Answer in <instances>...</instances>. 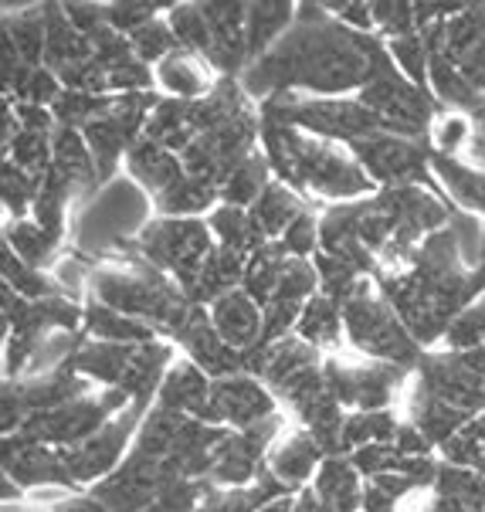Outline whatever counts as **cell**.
I'll return each mask as SVG.
<instances>
[{
	"label": "cell",
	"instance_id": "6da1fadb",
	"mask_svg": "<svg viewBox=\"0 0 485 512\" xmlns=\"http://www.w3.org/2000/svg\"><path fill=\"white\" fill-rule=\"evenodd\" d=\"M384 55L387 51L377 38L350 31L326 7L302 4L292 31L268 55L245 68L241 89L265 99L289 92L340 99V92L367 89Z\"/></svg>",
	"mask_w": 485,
	"mask_h": 512
},
{
	"label": "cell",
	"instance_id": "7a4b0ae2",
	"mask_svg": "<svg viewBox=\"0 0 485 512\" xmlns=\"http://www.w3.org/2000/svg\"><path fill=\"white\" fill-rule=\"evenodd\" d=\"M262 143L275 180L289 184L296 194H323L346 204L363 194L374 197V180L363 173L357 156L336 143L316 140L268 116H262Z\"/></svg>",
	"mask_w": 485,
	"mask_h": 512
},
{
	"label": "cell",
	"instance_id": "3957f363",
	"mask_svg": "<svg viewBox=\"0 0 485 512\" xmlns=\"http://www.w3.org/2000/svg\"><path fill=\"white\" fill-rule=\"evenodd\" d=\"M92 292L99 302L126 312V316L140 319V323L153 326L160 333H173L184 326L190 316V299L177 282L157 272L150 265L140 268H99L92 275Z\"/></svg>",
	"mask_w": 485,
	"mask_h": 512
},
{
	"label": "cell",
	"instance_id": "277c9868",
	"mask_svg": "<svg viewBox=\"0 0 485 512\" xmlns=\"http://www.w3.org/2000/svg\"><path fill=\"white\" fill-rule=\"evenodd\" d=\"M343 323L350 343L363 357H370L374 363H391V367L401 370L421 367V343L411 336L397 309L384 299L377 282H360L357 295L343 306Z\"/></svg>",
	"mask_w": 485,
	"mask_h": 512
},
{
	"label": "cell",
	"instance_id": "5b68a950",
	"mask_svg": "<svg viewBox=\"0 0 485 512\" xmlns=\"http://www.w3.org/2000/svg\"><path fill=\"white\" fill-rule=\"evenodd\" d=\"M262 116L285 123L306 136L329 143H357L380 133L377 116L360 99H299V95H272L262 102Z\"/></svg>",
	"mask_w": 485,
	"mask_h": 512
},
{
	"label": "cell",
	"instance_id": "8992f818",
	"mask_svg": "<svg viewBox=\"0 0 485 512\" xmlns=\"http://www.w3.org/2000/svg\"><path fill=\"white\" fill-rule=\"evenodd\" d=\"M133 245L143 265L170 275L180 289H187L218 241L201 218H153L140 228Z\"/></svg>",
	"mask_w": 485,
	"mask_h": 512
},
{
	"label": "cell",
	"instance_id": "52a82bcc",
	"mask_svg": "<svg viewBox=\"0 0 485 512\" xmlns=\"http://www.w3.org/2000/svg\"><path fill=\"white\" fill-rule=\"evenodd\" d=\"M357 99L377 116L380 133L401 136V140H421L435 119V99L414 82H407L391 62V55L380 58L377 75Z\"/></svg>",
	"mask_w": 485,
	"mask_h": 512
},
{
	"label": "cell",
	"instance_id": "ba28073f",
	"mask_svg": "<svg viewBox=\"0 0 485 512\" xmlns=\"http://www.w3.org/2000/svg\"><path fill=\"white\" fill-rule=\"evenodd\" d=\"M133 407V401L123 394L119 387H102L99 394H85L79 401L58 407V411H45V414H34L21 424L17 435H28L34 441L48 448H75L82 441H89L92 435H99L102 428L119 418V414Z\"/></svg>",
	"mask_w": 485,
	"mask_h": 512
},
{
	"label": "cell",
	"instance_id": "9c48e42d",
	"mask_svg": "<svg viewBox=\"0 0 485 512\" xmlns=\"http://www.w3.org/2000/svg\"><path fill=\"white\" fill-rule=\"evenodd\" d=\"M146 407H126L119 418H112L99 435H92L89 441L75 448H65L62 458H65V468L72 475L75 489L79 485H99L102 479H109L119 465L129 458V451L136 445V431L146 418Z\"/></svg>",
	"mask_w": 485,
	"mask_h": 512
},
{
	"label": "cell",
	"instance_id": "30bf717a",
	"mask_svg": "<svg viewBox=\"0 0 485 512\" xmlns=\"http://www.w3.org/2000/svg\"><path fill=\"white\" fill-rule=\"evenodd\" d=\"M363 167L374 187L394 190V187H424L431 170V150H424L418 140H401L391 133H374L367 140H357L346 146Z\"/></svg>",
	"mask_w": 485,
	"mask_h": 512
},
{
	"label": "cell",
	"instance_id": "8fae6325",
	"mask_svg": "<svg viewBox=\"0 0 485 512\" xmlns=\"http://www.w3.org/2000/svg\"><path fill=\"white\" fill-rule=\"evenodd\" d=\"M407 370L391 363H363V367H346L340 360H326V380L343 411H387L401 387Z\"/></svg>",
	"mask_w": 485,
	"mask_h": 512
},
{
	"label": "cell",
	"instance_id": "7c38bea8",
	"mask_svg": "<svg viewBox=\"0 0 485 512\" xmlns=\"http://www.w3.org/2000/svg\"><path fill=\"white\" fill-rule=\"evenodd\" d=\"M275 435H279V418L262 421L245 431H231V435L221 441L207 482L218 485V489H248L268 465L265 455H272L268 448H272Z\"/></svg>",
	"mask_w": 485,
	"mask_h": 512
},
{
	"label": "cell",
	"instance_id": "4fadbf2b",
	"mask_svg": "<svg viewBox=\"0 0 485 512\" xmlns=\"http://www.w3.org/2000/svg\"><path fill=\"white\" fill-rule=\"evenodd\" d=\"M275 401H279V397H275L258 377H251V373L214 380L207 424L228 428V431L255 428V424L275 418Z\"/></svg>",
	"mask_w": 485,
	"mask_h": 512
},
{
	"label": "cell",
	"instance_id": "5bb4252c",
	"mask_svg": "<svg viewBox=\"0 0 485 512\" xmlns=\"http://www.w3.org/2000/svg\"><path fill=\"white\" fill-rule=\"evenodd\" d=\"M421 390L435 394L438 401L458 407L469 418H479L485 411V377H479L458 353H438L421 360Z\"/></svg>",
	"mask_w": 485,
	"mask_h": 512
},
{
	"label": "cell",
	"instance_id": "9a60e30c",
	"mask_svg": "<svg viewBox=\"0 0 485 512\" xmlns=\"http://www.w3.org/2000/svg\"><path fill=\"white\" fill-rule=\"evenodd\" d=\"M177 343L184 346L187 360L197 363L211 380L224 377H238L245 373V353H238L235 346H228L221 340V333L211 323V312L204 306H194L190 316L184 319V326L177 329Z\"/></svg>",
	"mask_w": 485,
	"mask_h": 512
},
{
	"label": "cell",
	"instance_id": "2e32d148",
	"mask_svg": "<svg viewBox=\"0 0 485 512\" xmlns=\"http://www.w3.org/2000/svg\"><path fill=\"white\" fill-rule=\"evenodd\" d=\"M4 475L14 479L21 489H41V485H65L75 489L65 458L58 448H48L28 435L4 438Z\"/></svg>",
	"mask_w": 485,
	"mask_h": 512
},
{
	"label": "cell",
	"instance_id": "e0dca14e",
	"mask_svg": "<svg viewBox=\"0 0 485 512\" xmlns=\"http://www.w3.org/2000/svg\"><path fill=\"white\" fill-rule=\"evenodd\" d=\"M211 323L221 333V340L228 346H235L238 353H248L262 343V329H265V309L245 289H235L228 295H221L218 302H211Z\"/></svg>",
	"mask_w": 485,
	"mask_h": 512
},
{
	"label": "cell",
	"instance_id": "ac0fdd59",
	"mask_svg": "<svg viewBox=\"0 0 485 512\" xmlns=\"http://www.w3.org/2000/svg\"><path fill=\"white\" fill-rule=\"evenodd\" d=\"M211 387L214 380L190 360H173V367L167 370L157 394V407L173 414H187V418H197L207 424V414H211Z\"/></svg>",
	"mask_w": 485,
	"mask_h": 512
},
{
	"label": "cell",
	"instance_id": "d6986e66",
	"mask_svg": "<svg viewBox=\"0 0 485 512\" xmlns=\"http://www.w3.org/2000/svg\"><path fill=\"white\" fill-rule=\"evenodd\" d=\"M323 448L316 445V438L309 431H292L268 455V472L279 479L285 489L302 492L309 482L316 479L319 465H323Z\"/></svg>",
	"mask_w": 485,
	"mask_h": 512
},
{
	"label": "cell",
	"instance_id": "ffe728a7",
	"mask_svg": "<svg viewBox=\"0 0 485 512\" xmlns=\"http://www.w3.org/2000/svg\"><path fill=\"white\" fill-rule=\"evenodd\" d=\"M136 346H123V343H102V340H85L75 343V350L62 360L68 370H75L79 377H85L89 384H102V387H119L133 363Z\"/></svg>",
	"mask_w": 485,
	"mask_h": 512
},
{
	"label": "cell",
	"instance_id": "44dd1931",
	"mask_svg": "<svg viewBox=\"0 0 485 512\" xmlns=\"http://www.w3.org/2000/svg\"><path fill=\"white\" fill-rule=\"evenodd\" d=\"M126 170H129V177H133V184L143 187L146 194H153V197L170 190L187 173L184 160H180L177 153L167 150V146L157 140H146V136H140V140L133 143V150L126 153Z\"/></svg>",
	"mask_w": 485,
	"mask_h": 512
},
{
	"label": "cell",
	"instance_id": "7402d4cb",
	"mask_svg": "<svg viewBox=\"0 0 485 512\" xmlns=\"http://www.w3.org/2000/svg\"><path fill=\"white\" fill-rule=\"evenodd\" d=\"M170 367H173V346L167 340H150V343L136 346L133 363H129L119 390H123L136 407L150 411V404H157L160 384Z\"/></svg>",
	"mask_w": 485,
	"mask_h": 512
},
{
	"label": "cell",
	"instance_id": "603a6c76",
	"mask_svg": "<svg viewBox=\"0 0 485 512\" xmlns=\"http://www.w3.org/2000/svg\"><path fill=\"white\" fill-rule=\"evenodd\" d=\"M313 496L319 502V512H363L360 472L353 468L350 458H323L313 479Z\"/></svg>",
	"mask_w": 485,
	"mask_h": 512
},
{
	"label": "cell",
	"instance_id": "cb8c5ba5",
	"mask_svg": "<svg viewBox=\"0 0 485 512\" xmlns=\"http://www.w3.org/2000/svg\"><path fill=\"white\" fill-rule=\"evenodd\" d=\"M51 150H55L51 170L62 173L68 184L75 187V194H82V190H92L95 184H102L99 167H95V156L89 150V143H85L82 129L58 126L55 136H51Z\"/></svg>",
	"mask_w": 485,
	"mask_h": 512
},
{
	"label": "cell",
	"instance_id": "d4e9b609",
	"mask_svg": "<svg viewBox=\"0 0 485 512\" xmlns=\"http://www.w3.org/2000/svg\"><path fill=\"white\" fill-rule=\"evenodd\" d=\"M302 211H306V207H302L296 190L289 184H282V180H272L248 214H251L255 231L262 234V241L268 245V241H282V234L292 228V221H296Z\"/></svg>",
	"mask_w": 485,
	"mask_h": 512
},
{
	"label": "cell",
	"instance_id": "484cf974",
	"mask_svg": "<svg viewBox=\"0 0 485 512\" xmlns=\"http://www.w3.org/2000/svg\"><path fill=\"white\" fill-rule=\"evenodd\" d=\"M85 333L92 340H102V343H123V346H143L150 340H157V329L140 323V319L126 316V312L106 306V302L92 299L85 306Z\"/></svg>",
	"mask_w": 485,
	"mask_h": 512
},
{
	"label": "cell",
	"instance_id": "4316f807",
	"mask_svg": "<svg viewBox=\"0 0 485 512\" xmlns=\"http://www.w3.org/2000/svg\"><path fill=\"white\" fill-rule=\"evenodd\" d=\"M296 11L292 4H248L245 34H248V65L268 55L285 34L296 24Z\"/></svg>",
	"mask_w": 485,
	"mask_h": 512
},
{
	"label": "cell",
	"instance_id": "83f0119b",
	"mask_svg": "<svg viewBox=\"0 0 485 512\" xmlns=\"http://www.w3.org/2000/svg\"><path fill=\"white\" fill-rule=\"evenodd\" d=\"M469 421L472 418L465 411H458V407L438 401L435 394H428V390H421V387H418V394H414V401H411V424L435 448L448 445V441H452Z\"/></svg>",
	"mask_w": 485,
	"mask_h": 512
},
{
	"label": "cell",
	"instance_id": "f1b7e54d",
	"mask_svg": "<svg viewBox=\"0 0 485 512\" xmlns=\"http://www.w3.org/2000/svg\"><path fill=\"white\" fill-rule=\"evenodd\" d=\"M153 204H157L160 218H197V214L221 204V187L204 177H194V173H184L170 190L153 197Z\"/></svg>",
	"mask_w": 485,
	"mask_h": 512
},
{
	"label": "cell",
	"instance_id": "f546056e",
	"mask_svg": "<svg viewBox=\"0 0 485 512\" xmlns=\"http://www.w3.org/2000/svg\"><path fill=\"white\" fill-rule=\"evenodd\" d=\"M343 333H346L343 306H336L333 299L313 295V299L302 306V316L296 326L299 340H306L309 346H316V350H329V346H340Z\"/></svg>",
	"mask_w": 485,
	"mask_h": 512
},
{
	"label": "cell",
	"instance_id": "4dcf8cb0",
	"mask_svg": "<svg viewBox=\"0 0 485 512\" xmlns=\"http://www.w3.org/2000/svg\"><path fill=\"white\" fill-rule=\"evenodd\" d=\"M153 72H157V82L170 92V99L197 102V99H204V95L214 92L211 78H207L201 62H197V55H187V51L170 55L167 62H160Z\"/></svg>",
	"mask_w": 485,
	"mask_h": 512
},
{
	"label": "cell",
	"instance_id": "1f68e13d",
	"mask_svg": "<svg viewBox=\"0 0 485 512\" xmlns=\"http://www.w3.org/2000/svg\"><path fill=\"white\" fill-rule=\"evenodd\" d=\"M428 85H431V92L438 95V102H445V106L475 112V116H482L485 112V95L475 89L469 78L458 72V65L448 62L445 55H431Z\"/></svg>",
	"mask_w": 485,
	"mask_h": 512
},
{
	"label": "cell",
	"instance_id": "d6a6232c",
	"mask_svg": "<svg viewBox=\"0 0 485 512\" xmlns=\"http://www.w3.org/2000/svg\"><path fill=\"white\" fill-rule=\"evenodd\" d=\"M431 170H435V177L445 184V190L458 204L469 207L475 214H485V173L482 170H472V167H465V163H458L455 156H445L435 150H431Z\"/></svg>",
	"mask_w": 485,
	"mask_h": 512
},
{
	"label": "cell",
	"instance_id": "836d02e7",
	"mask_svg": "<svg viewBox=\"0 0 485 512\" xmlns=\"http://www.w3.org/2000/svg\"><path fill=\"white\" fill-rule=\"evenodd\" d=\"M289 258L292 255L279 245V241H268L265 248H258L255 255L248 258L241 289H245L262 309L275 299V292H279V282H282V272H285V262H289Z\"/></svg>",
	"mask_w": 485,
	"mask_h": 512
},
{
	"label": "cell",
	"instance_id": "e575fe53",
	"mask_svg": "<svg viewBox=\"0 0 485 512\" xmlns=\"http://www.w3.org/2000/svg\"><path fill=\"white\" fill-rule=\"evenodd\" d=\"M207 228H211L214 241H218L221 248H231V251H238V255L251 258L258 248H265L262 234H258L255 224H251V214L241 211V207L218 204L211 211V218H207Z\"/></svg>",
	"mask_w": 485,
	"mask_h": 512
},
{
	"label": "cell",
	"instance_id": "d590c367",
	"mask_svg": "<svg viewBox=\"0 0 485 512\" xmlns=\"http://www.w3.org/2000/svg\"><path fill=\"white\" fill-rule=\"evenodd\" d=\"M4 38H11L17 55L24 58L31 68L45 65V48H48V24H45V7L34 11H7L4 14Z\"/></svg>",
	"mask_w": 485,
	"mask_h": 512
},
{
	"label": "cell",
	"instance_id": "8d00e7d4",
	"mask_svg": "<svg viewBox=\"0 0 485 512\" xmlns=\"http://www.w3.org/2000/svg\"><path fill=\"white\" fill-rule=\"evenodd\" d=\"M268 184H272V163L265 160V153H251L248 160L221 184V204L251 211V207L258 204V197L268 190Z\"/></svg>",
	"mask_w": 485,
	"mask_h": 512
},
{
	"label": "cell",
	"instance_id": "74e56055",
	"mask_svg": "<svg viewBox=\"0 0 485 512\" xmlns=\"http://www.w3.org/2000/svg\"><path fill=\"white\" fill-rule=\"evenodd\" d=\"M397 431H401V421L391 411H353L346 414L343 424V451L353 455L367 445H391Z\"/></svg>",
	"mask_w": 485,
	"mask_h": 512
},
{
	"label": "cell",
	"instance_id": "f35d334b",
	"mask_svg": "<svg viewBox=\"0 0 485 512\" xmlns=\"http://www.w3.org/2000/svg\"><path fill=\"white\" fill-rule=\"evenodd\" d=\"M55 245H58L55 234H51L48 228H41L34 218L7 221V248H11L21 262L41 268L51 255H55Z\"/></svg>",
	"mask_w": 485,
	"mask_h": 512
},
{
	"label": "cell",
	"instance_id": "ab89813d",
	"mask_svg": "<svg viewBox=\"0 0 485 512\" xmlns=\"http://www.w3.org/2000/svg\"><path fill=\"white\" fill-rule=\"evenodd\" d=\"M167 21H170V28H173V34H177L180 48H184L187 55L207 58V51H211V24H207L204 4L167 7Z\"/></svg>",
	"mask_w": 485,
	"mask_h": 512
},
{
	"label": "cell",
	"instance_id": "60d3db41",
	"mask_svg": "<svg viewBox=\"0 0 485 512\" xmlns=\"http://www.w3.org/2000/svg\"><path fill=\"white\" fill-rule=\"evenodd\" d=\"M129 41H133L136 58H140L143 65H150V68H157L160 62H167L170 55L184 51V48H180V41H177V34H173V28H170L167 14H160L157 21H150V24H143L140 31H133V34H129Z\"/></svg>",
	"mask_w": 485,
	"mask_h": 512
},
{
	"label": "cell",
	"instance_id": "b9f144b4",
	"mask_svg": "<svg viewBox=\"0 0 485 512\" xmlns=\"http://www.w3.org/2000/svg\"><path fill=\"white\" fill-rule=\"evenodd\" d=\"M4 285L11 292L21 295V299H28V302H41V299H51V295H58L55 282H51L48 275L41 272V268L21 262V258H17L7 245H4Z\"/></svg>",
	"mask_w": 485,
	"mask_h": 512
},
{
	"label": "cell",
	"instance_id": "7bdbcfd3",
	"mask_svg": "<svg viewBox=\"0 0 485 512\" xmlns=\"http://www.w3.org/2000/svg\"><path fill=\"white\" fill-rule=\"evenodd\" d=\"M387 55H391V62L397 65V72H401L407 82H414L418 89H428L431 55L421 34H407V38L387 41Z\"/></svg>",
	"mask_w": 485,
	"mask_h": 512
},
{
	"label": "cell",
	"instance_id": "ee69618b",
	"mask_svg": "<svg viewBox=\"0 0 485 512\" xmlns=\"http://www.w3.org/2000/svg\"><path fill=\"white\" fill-rule=\"evenodd\" d=\"M112 102L116 99H109V95H89V92H72V89H65L62 92V99L55 102V119H58V126H68V129H85L92 123V119H99V116H106V112L112 109Z\"/></svg>",
	"mask_w": 485,
	"mask_h": 512
},
{
	"label": "cell",
	"instance_id": "f6af8a7d",
	"mask_svg": "<svg viewBox=\"0 0 485 512\" xmlns=\"http://www.w3.org/2000/svg\"><path fill=\"white\" fill-rule=\"evenodd\" d=\"M41 190V177L21 170L17 163L4 160V207L11 214V221H24L28 211H34V201H38Z\"/></svg>",
	"mask_w": 485,
	"mask_h": 512
},
{
	"label": "cell",
	"instance_id": "bcb514c9",
	"mask_svg": "<svg viewBox=\"0 0 485 512\" xmlns=\"http://www.w3.org/2000/svg\"><path fill=\"white\" fill-rule=\"evenodd\" d=\"M55 136V133H51ZM51 136L48 133H17L11 150L4 153V160L17 163L21 170L34 173V177H45L51 170V160H55V150H51Z\"/></svg>",
	"mask_w": 485,
	"mask_h": 512
},
{
	"label": "cell",
	"instance_id": "7dc6e473",
	"mask_svg": "<svg viewBox=\"0 0 485 512\" xmlns=\"http://www.w3.org/2000/svg\"><path fill=\"white\" fill-rule=\"evenodd\" d=\"M445 343L452 346L455 353H469L485 346V295L458 312L455 323L448 326V333H445Z\"/></svg>",
	"mask_w": 485,
	"mask_h": 512
},
{
	"label": "cell",
	"instance_id": "c3c4849f",
	"mask_svg": "<svg viewBox=\"0 0 485 512\" xmlns=\"http://www.w3.org/2000/svg\"><path fill=\"white\" fill-rule=\"evenodd\" d=\"M353 462L360 475L367 479H377V475H391V472H401V462L404 455L397 451V445H367V448H357L353 455H346Z\"/></svg>",
	"mask_w": 485,
	"mask_h": 512
},
{
	"label": "cell",
	"instance_id": "681fc988",
	"mask_svg": "<svg viewBox=\"0 0 485 512\" xmlns=\"http://www.w3.org/2000/svg\"><path fill=\"white\" fill-rule=\"evenodd\" d=\"M279 245L289 251L292 258H316L319 251V221L313 218V211H302L292 228L282 234Z\"/></svg>",
	"mask_w": 485,
	"mask_h": 512
},
{
	"label": "cell",
	"instance_id": "f907efd6",
	"mask_svg": "<svg viewBox=\"0 0 485 512\" xmlns=\"http://www.w3.org/2000/svg\"><path fill=\"white\" fill-rule=\"evenodd\" d=\"M160 14H163L160 4H109L106 7V24L112 31H119L129 38V34L140 31L143 24L157 21Z\"/></svg>",
	"mask_w": 485,
	"mask_h": 512
},
{
	"label": "cell",
	"instance_id": "816d5d0a",
	"mask_svg": "<svg viewBox=\"0 0 485 512\" xmlns=\"http://www.w3.org/2000/svg\"><path fill=\"white\" fill-rule=\"evenodd\" d=\"M374 24L387 38H407V34H418V14L414 4H374Z\"/></svg>",
	"mask_w": 485,
	"mask_h": 512
},
{
	"label": "cell",
	"instance_id": "f5cc1de1",
	"mask_svg": "<svg viewBox=\"0 0 485 512\" xmlns=\"http://www.w3.org/2000/svg\"><path fill=\"white\" fill-rule=\"evenodd\" d=\"M62 92H65V85H62V78H58L51 68H34V75H31V82H28V89L21 92V99L17 102H31V106H45V109H55V102L62 99Z\"/></svg>",
	"mask_w": 485,
	"mask_h": 512
},
{
	"label": "cell",
	"instance_id": "db71d44e",
	"mask_svg": "<svg viewBox=\"0 0 485 512\" xmlns=\"http://www.w3.org/2000/svg\"><path fill=\"white\" fill-rule=\"evenodd\" d=\"M323 7L336 17V21L346 24V28L357 31V34H370L377 28V24H374V4H363V0H357V4H323Z\"/></svg>",
	"mask_w": 485,
	"mask_h": 512
},
{
	"label": "cell",
	"instance_id": "11a10c76",
	"mask_svg": "<svg viewBox=\"0 0 485 512\" xmlns=\"http://www.w3.org/2000/svg\"><path fill=\"white\" fill-rule=\"evenodd\" d=\"M469 140V119L465 116H445L435 129V153H445V156H455V150Z\"/></svg>",
	"mask_w": 485,
	"mask_h": 512
},
{
	"label": "cell",
	"instance_id": "9f6ffc18",
	"mask_svg": "<svg viewBox=\"0 0 485 512\" xmlns=\"http://www.w3.org/2000/svg\"><path fill=\"white\" fill-rule=\"evenodd\" d=\"M397 499L387 489H380L377 482L363 485V512H394Z\"/></svg>",
	"mask_w": 485,
	"mask_h": 512
},
{
	"label": "cell",
	"instance_id": "6f0895ef",
	"mask_svg": "<svg viewBox=\"0 0 485 512\" xmlns=\"http://www.w3.org/2000/svg\"><path fill=\"white\" fill-rule=\"evenodd\" d=\"M51 512H109V509L102 506L99 499H92V496H79V499H68V502H62V506L51 509Z\"/></svg>",
	"mask_w": 485,
	"mask_h": 512
},
{
	"label": "cell",
	"instance_id": "680465c9",
	"mask_svg": "<svg viewBox=\"0 0 485 512\" xmlns=\"http://www.w3.org/2000/svg\"><path fill=\"white\" fill-rule=\"evenodd\" d=\"M458 357L465 360V367H472L479 377H485V346H479V350H469V353H458Z\"/></svg>",
	"mask_w": 485,
	"mask_h": 512
},
{
	"label": "cell",
	"instance_id": "91938a15",
	"mask_svg": "<svg viewBox=\"0 0 485 512\" xmlns=\"http://www.w3.org/2000/svg\"><path fill=\"white\" fill-rule=\"evenodd\" d=\"M296 499L299 496H282V499H272L268 506H262L258 512H296Z\"/></svg>",
	"mask_w": 485,
	"mask_h": 512
},
{
	"label": "cell",
	"instance_id": "94428289",
	"mask_svg": "<svg viewBox=\"0 0 485 512\" xmlns=\"http://www.w3.org/2000/svg\"><path fill=\"white\" fill-rule=\"evenodd\" d=\"M296 512H319V502L313 496V489H302L296 499Z\"/></svg>",
	"mask_w": 485,
	"mask_h": 512
},
{
	"label": "cell",
	"instance_id": "6125c7cd",
	"mask_svg": "<svg viewBox=\"0 0 485 512\" xmlns=\"http://www.w3.org/2000/svg\"><path fill=\"white\" fill-rule=\"evenodd\" d=\"M4 512H41V509H14V506H7Z\"/></svg>",
	"mask_w": 485,
	"mask_h": 512
},
{
	"label": "cell",
	"instance_id": "be15d7a7",
	"mask_svg": "<svg viewBox=\"0 0 485 512\" xmlns=\"http://www.w3.org/2000/svg\"><path fill=\"white\" fill-rule=\"evenodd\" d=\"M482 262H485V228H482Z\"/></svg>",
	"mask_w": 485,
	"mask_h": 512
}]
</instances>
